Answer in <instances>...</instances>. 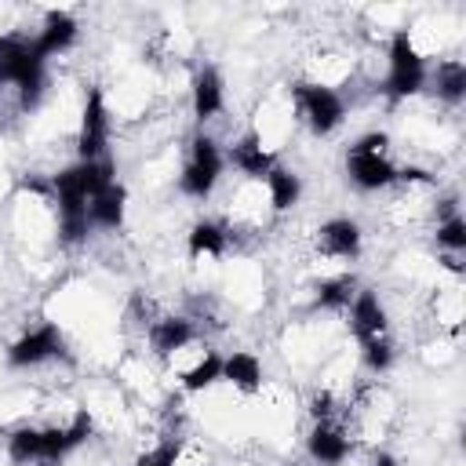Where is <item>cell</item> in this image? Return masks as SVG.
Instances as JSON below:
<instances>
[{"label":"cell","mask_w":466,"mask_h":466,"mask_svg":"<svg viewBox=\"0 0 466 466\" xmlns=\"http://www.w3.org/2000/svg\"><path fill=\"white\" fill-rule=\"evenodd\" d=\"M116 178V167L109 157L102 160H73L58 175H51V197H55V215H58V240L76 248L91 233V197Z\"/></svg>","instance_id":"1"},{"label":"cell","mask_w":466,"mask_h":466,"mask_svg":"<svg viewBox=\"0 0 466 466\" xmlns=\"http://www.w3.org/2000/svg\"><path fill=\"white\" fill-rule=\"evenodd\" d=\"M47 84V62L40 58L33 36L4 33L0 36V87H15L22 109H36Z\"/></svg>","instance_id":"2"},{"label":"cell","mask_w":466,"mask_h":466,"mask_svg":"<svg viewBox=\"0 0 466 466\" xmlns=\"http://www.w3.org/2000/svg\"><path fill=\"white\" fill-rule=\"evenodd\" d=\"M346 313H350V331L360 346L364 368L375 371V375L390 371L397 353H393V339H390V317H386V306L379 302V295L360 288Z\"/></svg>","instance_id":"3"},{"label":"cell","mask_w":466,"mask_h":466,"mask_svg":"<svg viewBox=\"0 0 466 466\" xmlns=\"http://www.w3.org/2000/svg\"><path fill=\"white\" fill-rule=\"evenodd\" d=\"M346 175L357 189L375 193L397 182V164L390 157V135L386 131H368L360 135L350 153H346Z\"/></svg>","instance_id":"4"},{"label":"cell","mask_w":466,"mask_h":466,"mask_svg":"<svg viewBox=\"0 0 466 466\" xmlns=\"http://www.w3.org/2000/svg\"><path fill=\"white\" fill-rule=\"evenodd\" d=\"M426 58L422 51L415 47L411 33L408 29H397L390 36V47H386V80H382V95L390 102H404L411 95H419L426 87Z\"/></svg>","instance_id":"5"},{"label":"cell","mask_w":466,"mask_h":466,"mask_svg":"<svg viewBox=\"0 0 466 466\" xmlns=\"http://www.w3.org/2000/svg\"><path fill=\"white\" fill-rule=\"evenodd\" d=\"M222 167H226V157L218 149V142L208 135V131H197L189 138V149H186V164L178 171V189L193 200H208L222 178Z\"/></svg>","instance_id":"6"},{"label":"cell","mask_w":466,"mask_h":466,"mask_svg":"<svg viewBox=\"0 0 466 466\" xmlns=\"http://www.w3.org/2000/svg\"><path fill=\"white\" fill-rule=\"evenodd\" d=\"M291 98H295L299 120H302L313 135H331V131H339L342 120H346V98H342L331 84L299 80V84L291 87Z\"/></svg>","instance_id":"7"},{"label":"cell","mask_w":466,"mask_h":466,"mask_svg":"<svg viewBox=\"0 0 466 466\" xmlns=\"http://www.w3.org/2000/svg\"><path fill=\"white\" fill-rule=\"evenodd\" d=\"M66 357H69V346H66V335H62V328L55 320H40L36 328L22 331L4 353L7 368H18V371L40 368L47 360H66Z\"/></svg>","instance_id":"8"},{"label":"cell","mask_w":466,"mask_h":466,"mask_svg":"<svg viewBox=\"0 0 466 466\" xmlns=\"http://www.w3.org/2000/svg\"><path fill=\"white\" fill-rule=\"evenodd\" d=\"M109 157V106L102 87H87L76 131V160H102Z\"/></svg>","instance_id":"9"},{"label":"cell","mask_w":466,"mask_h":466,"mask_svg":"<svg viewBox=\"0 0 466 466\" xmlns=\"http://www.w3.org/2000/svg\"><path fill=\"white\" fill-rule=\"evenodd\" d=\"M306 451L317 466H342L353 455V437L335 419H317L306 433Z\"/></svg>","instance_id":"10"},{"label":"cell","mask_w":466,"mask_h":466,"mask_svg":"<svg viewBox=\"0 0 466 466\" xmlns=\"http://www.w3.org/2000/svg\"><path fill=\"white\" fill-rule=\"evenodd\" d=\"M189 109H193L197 124H208L226 109V80H222L218 66H211V62L197 66V73L189 80Z\"/></svg>","instance_id":"11"},{"label":"cell","mask_w":466,"mask_h":466,"mask_svg":"<svg viewBox=\"0 0 466 466\" xmlns=\"http://www.w3.org/2000/svg\"><path fill=\"white\" fill-rule=\"evenodd\" d=\"M364 248V233L353 218L339 215V218H328L317 226V251L324 258H339V262H353Z\"/></svg>","instance_id":"12"},{"label":"cell","mask_w":466,"mask_h":466,"mask_svg":"<svg viewBox=\"0 0 466 466\" xmlns=\"http://www.w3.org/2000/svg\"><path fill=\"white\" fill-rule=\"evenodd\" d=\"M244 178H251V182H262L280 160H277V153L262 142V135L258 131H248V135H240L233 146H229V157H226Z\"/></svg>","instance_id":"13"},{"label":"cell","mask_w":466,"mask_h":466,"mask_svg":"<svg viewBox=\"0 0 466 466\" xmlns=\"http://www.w3.org/2000/svg\"><path fill=\"white\" fill-rule=\"evenodd\" d=\"M76 36H80V22H76L69 11L55 7V11H47V15H44L40 29L33 33V44H36L40 58L47 62V58H55V55L69 51V47L76 44Z\"/></svg>","instance_id":"14"},{"label":"cell","mask_w":466,"mask_h":466,"mask_svg":"<svg viewBox=\"0 0 466 466\" xmlns=\"http://www.w3.org/2000/svg\"><path fill=\"white\" fill-rule=\"evenodd\" d=\"M146 339H149V350L160 360H171V357H178L182 350H189L197 342V328L186 317H157L146 328Z\"/></svg>","instance_id":"15"},{"label":"cell","mask_w":466,"mask_h":466,"mask_svg":"<svg viewBox=\"0 0 466 466\" xmlns=\"http://www.w3.org/2000/svg\"><path fill=\"white\" fill-rule=\"evenodd\" d=\"M87 211H91V229H120L124 226V215H127V189H124V182L120 178L106 182L91 197Z\"/></svg>","instance_id":"16"},{"label":"cell","mask_w":466,"mask_h":466,"mask_svg":"<svg viewBox=\"0 0 466 466\" xmlns=\"http://www.w3.org/2000/svg\"><path fill=\"white\" fill-rule=\"evenodd\" d=\"M222 382H229L233 390L240 393H258L262 382H266V371H262V360L251 353V350H233L222 357Z\"/></svg>","instance_id":"17"},{"label":"cell","mask_w":466,"mask_h":466,"mask_svg":"<svg viewBox=\"0 0 466 466\" xmlns=\"http://www.w3.org/2000/svg\"><path fill=\"white\" fill-rule=\"evenodd\" d=\"M357 291H360V284H357L353 273L324 277V280L313 288V302H309V309H313V313H317V309H324V313H346Z\"/></svg>","instance_id":"18"},{"label":"cell","mask_w":466,"mask_h":466,"mask_svg":"<svg viewBox=\"0 0 466 466\" xmlns=\"http://www.w3.org/2000/svg\"><path fill=\"white\" fill-rule=\"evenodd\" d=\"M430 91L437 95V102L444 106H459L466 98V62L462 58H444L437 62L433 73H426Z\"/></svg>","instance_id":"19"},{"label":"cell","mask_w":466,"mask_h":466,"mask_svg":"<svg viewBox=\"0 0 466 466\" xmlns=\"http://www.w3.org/2000/svg\"><path fill=\"white\" fill-rule=\"evenodd\" d=\"M189 255L193 258H222L229 248V226L218 218H200L189 226Z\"/></svg>","instance_id":"20"},{"label":"cell","mask_w":466,"mask_h":466,"mask_svg":"<svg viewBox=\"0 0 466 466\" xmlns=\"http://www.w3.org/2000/svg\"><path fill=\"white\" fill-rule=\"evenodd\" d=\"M262 186H266V204H269V211H291V208L299 204V197H302V178H299V171H291V167H284V164H277V167L262 178Z\"/></svg>","instance_id":"21"},{"label":"cell","mask_w":466,"mask_h":466,"mask_svg":"<svg viewBox=\"0 0 466 466\" xmlns=\"http://www.w3.org/2000/svg\"><path fill=\"white\" fill-rule=\"evenodd\" d=\"M433 240H437V248H441L444 255L462 258V251H466V218H462V211L455 208V200H444V208H441V215H437Z\"/></svg>","instance_id":"22"},{"label":"cell","mask_w":466,"mask_h":466,"mask_svg":"<svg viewBox=\"0 0 466 466\" xmlns=\"http://www.w3.org/2000/svg\"><path fill=\"white\" fill-rule=\"evenodd\" d=\"M218 382H222V353H215V350H204V353L178 375L182 393H204V390H211V386H218Z\"/></svg>","instance_id":"23"},{"label":"cell","mask_w":466,"mask_h":466,"mask_svg":"<svg viewBox=\"0 0 466 466\" xmlns=\"http://www.w3.org/2000/svg\"><path fill=\"white\" fill-rule=\"evenodd\" d=\"M11 466H40V426H15L7 437Z\"/></svg>","instance_id":"24"},{"label":"cell","mask_w":466,"mask_h":466,"mask_svg":"<svg viewBox=\"0 0 466 466\" xmlns=\"http://www.w3.org/2000/svg\"><path fill=\"white\" fill-rule=\"evenodd\" d=\"M135 466H178V441H160L135 459Z\"/></svg>","instance_id":"25"},{"label":"cell","mask_w":466,"mask_h":466,"mask_svg":"<svg viewBox=\"0 0 466 466\" xmlns=\"http://www.w3.org/2000/svg\"><path fill=\"white\" fill-rule=\"evenodd\" d=\"M309 415H313V422H317V419H335V397H331V390L313 393V400H309Z\"/></svg>","instance_id":"26"},{"label":"cell","mask_w":466,"mask_h":466,"mask_svg":"<svg viewBox=\"0 0 466 466\" xmlns=\"http://www.w3.org/2000/svg\"><path fill=\"white\" fill-rule=\"evenodd\" d=\"M368 466H400V459L393 455V451H386V448H375L371 451V462Z\"/></svg>","instance_id":"27"}]
</instances>
